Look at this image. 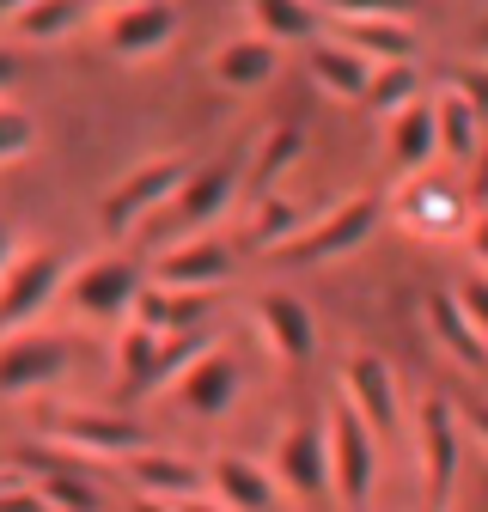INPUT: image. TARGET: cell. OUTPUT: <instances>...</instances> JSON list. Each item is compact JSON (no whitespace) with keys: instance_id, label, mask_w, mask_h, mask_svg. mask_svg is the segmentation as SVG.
<instances>
[{"instance_id":"9a60e30c","label":"cell","mask_w":488,"mask_h":512,"mask_svg":"<svg viewBox=\"0 0 488 512\" xmlns=\"http://www.w3.org/2000/svg\"><path fill=\"white\" fill-rule=\"evenodd\" d=\"M275 482L287 500H330V439H324V421L318 427H287L275 439Z\"/></svg>"},{"instance_id":"60d3db41","label":"cell","mask_w":488,"mask_h":512,"mask_svg":"<svg viewBox=\"0 0 488 512\" xmlns=\"http://www.w3.org/2000/svg\"><path fill=\"white\" fill-rule=\"evenodd\" d=\"M464 244H470V256H476V269L488 275V214H476V220H470V232H464Z\"/></svg>"},{"instance_id":"d4e9b609","label":"cell","mask_w":488,"mask_h":512,"mask_svg":"<svg viewBox=\"0 0 488 512\" xmlns=\"http://www.w3.org/2000/svg\"><path fill=\"white\" fill-rule=\"evenodd\" d=\"M305 159V135L293 122H281V128H269V135L257 141V153H251V165H244V196H281V177L293 171Z\"/></svg>"},{"instance_id":"e0dca14e","label":"cell","mask_w":488,"mask_h":512,"mask_svg":"<svg viewBox=\"0 0 488 512\" xmlns=\"http://www.w3.org/2000/svg\"><path fill=\"white\" fill-rule=\"evenodd\" d=\"M208 494L226 512H287V494H281L275 470L257 464V458H238V452H220L208 464Z\"/></svg>"},{"instance_id":"7402d4cb","label":"cell","mask_w":488,"mask_h":512,"mask_svg":"<svg viewBox=\"0 0 488 512\" xmlns=\"http://www.w3.org/2000/svg\"><path fill=\"white\" fill-rule=\"evenodd\" d=\"M208 311H214V293H171V287L147 281L129 305V324L153 330V336H190V330H202Z\"/></svg>"},{"instance_id":"44dd1931","label":"cell","mask_w":488,"mask_h":512,"mask_svg":"<svg viewBox=\"0 0 488 512\" xmlns=\"http://www.w3.org/2000/svg\"><path fill=\"white\" fill-rule=\"evenodd\" d=\"M275 74H281V49H275L269 37H232V43H220L214 61H208V80H214L220 92H263Z\"/></svg>"},{"instance_id":"836d02e7","label":"cell","mask_w":488,"mask_h":512,"mask_svg":"<svg viewBox=\"0 0 488 512\" xmlns=\"http://www.w3.org/2000/svg\"><path fill=\"white\" fill-rule=\"evenodd\" d=\"M312 7H318L330 25H342V19H403V25H409L415 0H312Z\"/></svg>"},{"instance_id":"8d00e7d4","label":"cell","mask_w":488,"mask_h":512,"mask_svg":"<svg viewBox=\"0 0 488 512\" xmlns=\"http://www.w3.org/2000/svg\"><path fill=\"white\" fill-rule=\"evenodd\" d=\"M446 86H452V92H458V98H464L482 122H488V68H458Z\"/></svg>"},{"instance_id":"bcb514c9","label":"cell","mask_w":488,"mask_h":512,"mask_svg":"<svg viewBox=\"0 0 488 512\" xmlns=\"http://www.w3.org/2000/svg\"><path fill=\"white\" fill-rule=\"evenodd\" d=\"M470 37H476V49H482V61H488V19H476V31H470Z\"/></svg>"},{"instance_id":"ffe728a7","label":"cell","mask_w":488,"mask_h":512,"mask_svg":"<svg viewBox=\"0 0 488 512\" xmlns=\"http://www.w3.org/2000/svg\"><path fill=\"white\" fill-rule=\"evenodd\" d=\"M129 482L141 488V500H165V506H177V500H196V494H208V464H190V458H177V452H135L129 458Z\"/></svg>"},{"instance_id":"83f0119b","label":"cell","mask_w":488,"mask_h":512,"mask_svg":"<svg viewBox=\"0 0 488 512\" xmlns=\"http://www.w3.org/2000/svg\"><path fill=\"white\" fill-rule=\"evenodd\" d=\"M251 19H257V37H269L275 49L281 43H305V49H312L324 37V25H330L312 0H251Z\"/></svg>"},{"instance_id":"8fae6325","label":"cell","mask_w":488,"mask_h":512,"mask_svg":"<svg viewBox=\"0 0 488 512\" xmlns=\"http://www.w3.org/2000/svg\"><path fill=\"white\" fill-rule=\"evenodd\" d=\"M19 476L43 494L49 512H104L98 464L61 452V445H49V452H19Z\"/></svg>"},{"instance_id":"f546056e","label":"cell","mask_w":488,"mask_h":512,"mask_svg":"<svg viewBox=\"0 0 488 512\" xmlns=\"http://www.w3.org/2000/svg\"><path fill=\"white\" fill-rule=\"evenodd\" d=\"M92 19H98L92 0H37V7H25L13 25H19V37H31V43H61V37L86 31Z\"/></svg>"},{"instance_id":"f6af8a7d","label":"cell","mask_w":488,"mask_h":512,"mask_svg":"<svg viewBox=\"0 0 488 512\" xmlns=\"http://www.w3.org/2000/svg\"><path fill=\"white\" fill-rule=\"evenodd\" d=\"M25 7H37V0H0V25H13Z\"/></svg>"},{"instance_id":"7dc6e473","label":"cell","mask_w":488,"mask_h":512,"mask_svg":"<svg viewBox=\"0 0 488 512\" xmlns=\"http://www.w3.org/2000/svg\"><path fill=\"white\" fill-rule=\"evenodd\" d=\"M13 476H19V470H0V488H7V482H13Z\"/></svg>"},{"instance_id":"7bdbcfd3","label":"cell","mask_w":488,"mask_h":512,"mask_svg":"<svg viewBox=\"0 0 488 512\" xmlns=\"http://www.w3.org/2000/svg\"><path fill=\"white\" fill-rule=\"evenodd\" d=\"M177 512H226L214 494H196V500H177Z\"/></svg>"},{"instance_id":"cb8c5ba5","label":"cell","mask_w":488,"mask_h":512,"mask_svg":"<svg viewBox=\"0 0 488 512\" xmlns=\"http://www.w3.org/2000/svg\"><path fill=\"white\" fill-rule=\"evenodd\" d=\"M336 43H348L354 55H366L373 68H397V61H415V31L403 19H342L330 25Z\"/></svg>"},{"instance_id":"74e56055","label":"cell","mask_w":488,"mask_h":512,"mask_svg":"<svg viewBox=\"0 0 488 512\" xmlns=\"http://www.w3.org/2000/svg\"><path fill=\"white\" fill-rule=\"evenodd\" d=\"M464 171H470V183H464L470 214H488V135H482V147H476V159H470Z\"/></svg>"},{"instance_id":"1f68e13d","label":"cell","mask_w":488,"mask_h":512,"mask_svg":"<svg viewBox=\"0 0 488 512\" xmlns=\"http://www.w3.org/2000/svg\"><path fill=\"white\" fill-rule=\"evenodd\" d=\"M427 92H421V68L415 61H397V68H373V80H366V110H373L379 122H391V116H403L409 104H421Z\"/></svg>"},{"instance_id":"ee69618b","label":"cell","mask_w":488,"mask_h":512,"mask_svg":"<svg viewBox=\"0 0 488 512\" xmlns=\"http://www.w3.org/2000/svg\"><path fill=\"white\" fill-rule=\"evenodd\" d=\"M13 74H19V55H13V49H0V92L13 86Z\"/></svg>"},{"instance_id":"30bf717a","label":"cell","mask_w":488,"mask_h":512,"mask_svg":"<svg viewBox=\"0 0 488 512\" xmlns=\"http://www.w3.org/2000/svg\"><path fill=\"white\" fill-rule=\"evenodd\" d=\"M74 360V336H55V330H19L0 342V397H37L49 384L68 378Z\"/></svg>"},{"instance_id":"4dcf8cb0","label":"cell","mask_w":488,"mask_h":512,"mask_svg":"<svg viewBox=\"0 0 488 512\" xmlns=\"http://www.w3.org/2000/svg\"><path fill=\"white\" fill-rule=\"evenodd\" d=\"M299 226H305V214H299L287 196H257V202H251V220H244V250H251V256L269 250V256H275Z\"/></svg>"},{"instance_id":"ba28073f","label":"cell","mask_w":488,"mask_h":512,"mask_svg":"<svg viewBox=\"0 0 488 512\" xmlns=\"http://www.w3.org/2000/svg\"><path fill=\"white\" fill-rule=\"evenodd\" d=\"M238 189H244V153H238V147H232V153H220V159H208V165H196V171H190V183L177 189V202L165 208V214H171L165 244L214 232V220L238 202Z\"/></svg>"},{"instance_id":"52a82bcc","label":"cell","mask_w":488,"mask_h":512,"mask_svg":"<svg viewBox=\"0 0 488 512\" xmlns=\"http://www.w3.org/2000/svg\"><path fill=\"white\" fill-rule=\"evenodd\" d=\"M68 275H74V263L61 250H19V263L0 275V336L37 330V317H49Z\"/></svg>"},{"instance_id":"f35d334b","label":"cell","mask_w":488,"mask_h":512,"mask_svg":"<svg viewBox=\"0 0 488 512\" xmlns=\"http://www.w3.org/2000/svg\"><path fill=\"white\" fill-rule=\"evenodd\" d=\"M0 512H49V506H43V494L25 476H13L7 488H0Z\"/></svg>"},{"instance_id":"2e32d148","label":"cell","mask_w":488,"mask_h":512,"mask_svg":"<svg viewBox=\"0 0 488 512\" xmlns=\"http://www.w3.org/2000/svg\"><path fill=\"white\" fill-rule=\"evenodd\" d=\"M251 324H257L263 348H269L275 360H287V366H305V360L318 354V324H312V311H305V299H293V293H281V287L257 293Z\"/></svg>"},{"instance_id":"ac0fdd59","label":"cell","mask_w":488,"mask_h":512,"mask_svg":"<svg viewBox=\"0 0 488 512\" xmlns=\"http://www.w3.org/2000/svg\"><path fill=\"white\" fill-rule=\"evenodd\" d=\"M238 391H244V372H238L232 348L220 342V348H208V354L190 366V378H183L171 397L190 409V415H202V421H220V415L238 403Z\"/></svg>"},{"instance_id":"8992f818","label":"cell","mask_w":488,"mask_h":512,"mask_svg":"<svg viewBox=\"0 0 488 512\" xmlns=\"http://www.w3.org/2000/svg\"><path fill=\"white\" fill-rule=\"evenodd\" d=\"M141 287H147V269H141V263H129V256H92V263H80V269L68 275L61 305H68L74 317H86V324L122 330Z\"/></svg>"},{"instance_id":"e575fe53","label":"cell","mask_w":488,"mask_h":512,"mask_svg":"<svg viewBox=\"0 0 488 512\" xmlns=\"http://www.w3.org/2000/svg\"><path fill=\"white\" fill-rule=\"evenodd\" d=\"M31 147H37V122H31V110H19V104L0 98V165L25 159Z\"/></svg>"},{"instance_id":"7c38bea8","label":"cell","mask_w":488,"mask_h":512,"mask_svg":"<svg viewBox=\"0 0 488 512\" xmlns=\"http://www.w3.org/2000/svg\"><path fill=\"white\" fill-rule=\"evenodd\" d=\"M232 269H238V250H232L226 238L202 232V238L159 244V256L147 263V281H153V287H171V293H214Z\"/></svg>"},{"instance_id":"277c9868","label":"cell","mask_w":488,"mask_h":512,"mask_svg":"<svg viewBox=\"0 0 488 512\" xmlns=\"http://www.w3.org/2000/svg\"><path fill=\"white\" fill-rule=\"evenodd\" d=\"M415 464H421L427 512H446L458 488V464H464V421H458V403L440 391L415 403Z\"/></svg>"},{"instance_id":"4316f807","label":"cell","mask_w":488,"mask_h":512,"mask_svg":"<svg viewBox=\"0 0 488 512\" xmlns=\"http://www.w3.org/2000/svg\"><path fill=\"white\" fill-rule=\"evenodd\" d=\"M427 330H434L440 354H452L464 372H488V342L464 324V311L452 305V293H427Z\"/></svg>"},{"instance_id":"5bb4252c","label":"cell","mask_w":488,"mask_h":512,"mask_svg":"<svg viewBox=\"0 0 488 512\" xmlns=\"http://www.w3.org/2000/svg\"><path fill=\"white\" fill-rule=\"evenodd\" d=\"M342 403L373 427V439L403 427V384H397L391 360H379V354H348V366H342Z\"/></svg>"},{"instance_id":"ab89813d","label":"cell","mask_w":488,"mask_h":512,"mask_svg":"<svg viewBox=\"0 0 488 512\" xmlns=\"http://www.w3.org/2000/svg\"><path fill=\"white\" fill-rule=\"evenodd\" d=\"M458 421H464V433L482 445V458H488V397H470V403H458Z\"/></svg>"},{"instance_id":"7a4b0ae2","label":"cell","mask_w":488,"mask_h":512,"mask_svg":"<svg viewBox=\"0 0 488 512\" xmlns=\"http://www.w3.org/2000/svg\"><path fill=\"white\" fill-rule=\"evenodd\" d=\"M391 220V202L379 196V189H354V196H342L336 208H324L318 220H305L275 256L281 263H299V269H312V263H336V256L360 250L366 238H373L379 226Z\"/></svg>"},{"instance_id":"4fadbf2b","label":"cell","mask_w":488,"mask_h":512,"mask_svg":"<svg viewBox=\"0 0 488 512\" xmlns=\"http://www.w3.org/2000/svg\"><path fill=\"white\" fill-rule=\"evenodd\" d=\"M92 25L116 61H147V55L171 49L183 19H177V0H141V7H104Z\"/></svg>"},{"instance_id":"f1b7e54d","label":"cell","mask_w":488,"mask_h":512,"mask_svg":"<svg viewBox=\"0 0 488 512\" xmlns=\"http://www.w3.org/2000/svg\"><path fill=\"white\" fill-rule=\"evenodd\" d=\"M220 342H226V336L208 330V324L190 330V336H165V342H159V360H153V378H147V397H171L177 384L190 378V366H196L208 348H220Z\"/></svg>"},{"instance_id":"d6986e66","label":"cell","mask_w":488,"mask_h":512,"mask_svg":"<svg viewBox=\"0 0 488 512\" xmlns=\"http://www.w3.org/2000/svg\"><path fill=\"white\" fill-rule=\"evenodd\" d=\"M434 159H440V141H434V98H421V104H409L403 116L385 122V165H391L397 183H409V177H427V165H434Z\"/></svg>"},{"instance_id":"9c48e42d","label":"cell","mask_w":488,"mask_h":512,"mask_svg":"<svg viewBox=\"0 0 488 512\" xmlns=\"http://www.w3.org/2000/svg\"><path fill=\"white\" fill-rule=\"evenodd\" d=\"M391 220L409 232V238H421V244H452V238H464L470 232V196L458 183H446V177H409V183H397V196H391Z\"/></svg>"},{"instance_id":"6da1fadb","label":"cell","mask_w":488,"mask_h":512,"mask_svg":"<svg viewBox=\"0 0 488 512\" xmlns=\"http://www.w3.org/2000/svg\"><path fill=\"white\" fill-rule=\"evenodd\" d=\"M190 159L183 153H159V159H147V165H135L129 177H116L110 189H104V202H98V232L104 238H135L153 214H165L171 202H177V189L190 183Z\"/></svg>"},{"instance_id":"b9f144b4","label":"cell","mask_w":488,"mask_h":512,"mask_svg":"<svg viewBox=\"0 0 488 512\" xmlns=\"http://www.w3.org/2000/svg\"><path fill=\"white\" fill-rule=\"evenodd\" d=\"M19 250H25V244H19V232H13V226H0V275L19 263Z\"/></svg>"},{"instance_id":"603a6c76","label":"cell","mask_w":488,"mask_h":512,"mask_svg":"<svg viewBox=\"0 0 488 512\" xmlns=\"http://www.w3.org/2000/svg\"><path fill=\"white\" fill-rule=\"evenodd\" d=\"M305 68H312V86L324 92V98H366V80H373V61L366 55H354L348 43H336V37H318L312 49H305Z\"/></svg>"},{"instance_id":"484cf974","label":"cell","mask_w":488,"mask_h":512,"mask_svg":"<svg viewBox=\"0 0 488 512\" xmlns=\"http://www.w3.org/2000/svg\"><path fill=\"white\" fill-rule=\"evenodd\" d=\"M434 98V141H440V159H452V165H470L476 159V147H482V135H488V122L452 92V86H440V92H427Z\"/></svg>"},{"instance_id":"c3c4849f","label":"cell","mask_w":488,"mask_h":512,"mask_svg":"<svg viewBox=\"0 0 488 512\" xmlns=\"http://www.w3.org/2000/svg\"><path fill=\"white\" fill-rule=\"evenodd\" d=\"M110 7H141V0H110Z\"/></svg>"},{"instance_id":"d590c367","label":"cell","mask_w":488,"mask_h":512,"mask_svg":"<svg viewBox=\"0 0 488 512\" xmlns=\"http://www.w3.org/2000/svg\"><path fill=\"white\" fill-rule=\"evenodd\" d=\"M452 305L464 311V324L488 342V275H482V269H470V275L452 281Z\"/></svg>"},{"instance_id":"3957f363","label":"cell","mask_w":488,"mask_h":512,"mask_svg":"<svg viewBox=\"0 0 488 512\" xmlns=\"http://www.w3.org/2000/svg\"><path fill=\"white\" fill-rule=\"evenodd\" d=\"M49 445L74 452L86 464H129L135 452H147V427L122 409H86V403H55L43 409Z\"/></svg>"},{"instance_id":"5b68a950","label":"cell","mask_w":488,"mask_h":512,"mask_svg":"<svg viewBox=\"0 0 488 512\" xmlns=\"http://www.w3.org/2000/svg\"><path fill=\"white\" fill-rule=\"evenodd\" d=\"M324 439H330V494L348 512H366L373 506V488H379V439H373V427L336 397L330 415H324Z\"/></svg>"},{"instance_id":"d6a6232c","label":"cell","mask_w":488,"mask_h":512,"mask_svg":"<svg viewBox=\"0 0 488 512\" xmlns=\"http://www.w3.org/2000/svg\"><path fill=\"white\" fill-rule=\"evenodd\" d=\"M159 342H165V336L135 330V324H122V330H116V391H122V397H147V378H153Z\"/></svg>"}]
</instances>
